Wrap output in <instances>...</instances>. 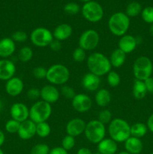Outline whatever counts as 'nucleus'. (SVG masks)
<instances>
[{
  "label": "nucleus",
  "instance_id": "nucleus-1",
  "mask_svg": "<svg viewBox=\"0 0 153 154\" xmlns=\"http://www.w3.org/2000/svg\"><path fill=\"white\" fill-rule=\"evenodd\" d=\"M87 67L89 72L99 77L109 73L112 69L109 58L102 53L95 52L87 58Z\"/></svg>",
  "mask_w": 153,
  "mask_h": 154
},
{
  "label": "nucleus",
  "instance_id": "nucleus-2",
  "mask_svg": "<svg viewBox=\"0 0 153 154\" xmlns=\"http://www.w3.org/2000/svg\"><path fill=\"white\" fill-rule=\"evenodd\" d=\"M108 132L110 138L116 142H124L130 137V126L122 118L112 119L108 126Z\"/></svg>",
  "mask_w": 153,
  "mask_h": 154
},
{
  "label": "nucleus",
  "instance_id": "nucleus-3",
  "mask_svg": "<svg viewBox=\"0 0 153 154\" xmlns=\"http://www.w3.org/2000/svg\"><path fill=\"white\" fill-rule=\"evenodd\" d=\"M130 17L123 12H116L110 17L108 28L112 35L118 37L124 35L130 27Z\"/></svg>",
  "mask_w": 153,
  "mask_h": 154
},
{
  "label": "nucleus",
  "instance_id": "nucleus-4",
  "mask_svg": "<svg viewBox=\"0 0 153 154\" xmlns=\"http://www.w3.org/2000/svg\"><path fill=\"white\" fill-rule=\"evenodd\" d=\"M70 78V71L62 64H54L47 69L46 78L52 85H63Z\"/></svg>",
  "mask_w": 153,
  "mask_h": 154
},
{
  "label": "nucleus",
  "instance_id": "nucleus-5",
  "mask_svg": "<svg viewBox=\"0 0 153 154\" xmlns=\"http://www.w3.org/2000/svg\"><path fill=\"white\" fill-rule=\"evenodd\" d=\"M52 114V107L50 104L43 100L38 101L29 108V120L34 123L46 122Z\"/></svg>",
  "mask_w": 153,
  "mask_h": 154
},
{
  "label": "nucleus",
  "instance_id": "nucleus-6",
  "mask_svg": "<svg viewBox=\"0 0 153 154\" xmlns=\"http://www.w3.org/2000/svg\"><path fill=\"white\" fill-rule=\"evenodd\" d=\"M106 126L98 120H93L86 123L84 134L89 142L98 144L105 138Z\"/></svg>",
  "mask_w": 153,
  "mask_h": 154
},
{
  "label": "nucleus",
  "instance_id": "nucleus-7",
  "mask_svg": "<svg viewBox=\"0 0 153 154\" xmlns=\"http://www.w3.org/2000/svg\"><path fill=\"white\" fill-rule=\"evenodd\" d=\"M152 62L148 57L142 56L136 59L133 64V74L135 79L146 81L152 76Z\"/></svg>",
  "mask_w": 153,
  "mask_h": 154
},
{
  "label": "nucleus",
  "instance_id": "nucleus-8",
  "mask_svg": "<svg viewBox=\"0 0 153 154\" xmlns=\"http://www.w3.org/2000/svg\"><path fill=\"white\" fill-rule=\"evenodd\" d=\"M54 39L52 32L45 27H38L30 34V41L32 43L38 48H45L49 46Z\"/></svg>",
  "mask_w": 153,
  "mask_h": 154
},
{
  "label": "nucleus",
  "instance_id": "nucleus-9",
  "mask_svg": "<svg viewBox=\"0 0 153 154\" xmlns=\"http://www.w3.org/2000/svg\"><path fill=\"white\" fill-rule=\"evenodd\" d=\"M82 14L83 17L89 22H99L104 16L103 8L97 2H88L82 6Z\"/></svg>",
  "mask_w": 153,
  "mask_h": 154
},
{
  "label": "nucleus",
  "instance_id": "nucleus-10",
  "mask_svg": "<svg viewBox=\"0 0 153 154\" xmlns=\"http://www.w3.org/2000/svg\"><path fill=\"white\" fill-rule=\"evenodd\" d=\"M100 42V35L94 29H87L80 35L78 41L79 47L86 51L95 49Z\"/></svg>",
  "mask_w": 153,
  "mask_h": 154
},
{
  "label": "nucleus",
  "instance_id": "nucleus-11",
  "mask_svg": "<svg viewBox=\"0 0 153 154\" xmlns=\"http://www.w3.org/2000/svg\"><path fill=\"white\" fill-rule=\"evenodd\" d=\"M72 107L79 113H85L89 111L92 106V99L86 94L78 93L72 99Z\"/></svg>",
  "mask_w": 153,
  "mask_h": 154
},
{
  "label": "nucleus",
  "instance_id": "nucleus-12",
  "mask_svg": "<svg viewBox=\"0 0 153 154\" xmlns=\"http://www.w3.org/2000/svg\"><path fill=\"white\" fill-rule=\"evenodd\" d=\"M10 117L13 120L22 123L29 118V109L23 103H14L10 109Z\"/></svg>",
  "mask_w": 153,
  "mask_h": 154
},
{
  "label": "nucleus",
  "instance_id": "nucleus-13",
  "mask_svg": "<svg viewBox=\"0 0 153 154\" xmlns=\"http://www.w3.org/2000/svg\"><path fill=\"white\" fill-rule=\"evenodd\" d=\"M86 125V123L81 118L71 119L68 122L67 125H66L65 130L67 135L73 136L74 138L82 135L85 131Z\"/></svg>",
  "mask_w": 153,
  "mask_h": 154
},
{
  "label": "nucleus",
  "instance_id": "nucleus-14",
  "mask_svg": "<svg viewBox=\"0 0 153 154\" xmlns=\"http://www.w3.org/2000/svg\"><path fill=\"white\" fill-rule=\"evenodd\" d=\"M60 97V93L58 89L52 84H48L40 89V98L47 103H56Z\"/></svg>",
  "mask_w": 153,
  "mask_h": 154
},
{
  "label": "nucleus",
  "instance_id": "nucleus-15",
  "mask_svg": "<svg viewBox=\"0 0 153 154\" xmlns=\"http://www.w3.org/2000/svg\"><path fill=\"white\" fill-rule=\"evenodd\" d=\"M100 83H101L100 77L94 75L91 72H88L84 75L81 81L82 87L89 92L98 91L100 88Z\"/></svg>",
  "mask_w": 153,
  "mask_h": 154
},
{
  "label": "nucleus",
  "instance_id": "nucleus-16",
  "mask_svg": "<svg viewBox=\"0 0 153 154\" xmlns=\"http://www.w3.org/2000/svg\"><path fill=\"white\" fill-rule=\"evenodd\" d=\"M17 134L21 139H31L36 135V123H34L29 119L22 122L20 123Z\"/></svg>",
  "mask_w": 153,
  "mask_h": 154
},
{
  "label": "nucleus",
  "instance_id": "nucleus-17",
  "mask_svg": "<svg viewBox=\"0 0 153 154\" xmlns=\"http://www.w3.org/2000/svg\"><path fill=\"white\" fill-rule=\"evenodd\" d=\"M137 39L131 35L125 34L120 37L118 42V48L124 54H130L136 49L137 46Z\"/></svg>",
  "mask_w": 153,
  "mask_h": 154
},
{
  "label": "nucleus",
  "instance_id": "nucleus-18",
  "mask_svg": "<svg viewBox=\"0 0 153 154\" xmlns=\"http://www.w3.org/2000/svg\"><path fill=\"white\" fill-rule=\"evenodd\" d=\"M24 89V84L22 79L17 77H14L7 81L5 84V90L9 96L16 97L21 94Z\"/></svg>",
  "mask_w": 153,
  "mask_h": 154
},
{
  "label": "nucleus",
  "instance_id": "nucleus-19",
  "mask_svg": "<svg viewBox=\"0 0 153 154\" xmlns=\"http://www.w3.org/2000/svg\"><path fill=\"white\" fill-rule=\"evenodd\" d=\"M16 72L14 63L8 60H0V80L8 81L14 78Z\"/></svg>",
  "mask_w": 153,
  "mask_h": 154
},
{
  "label": "nucleus",
  "instance_id": "nucleus-20",
  "mask_svg": "<svg viewBox=\"0 0 153 154\" xmlns=\"http://www.w3.org/2000/svg\"><path fill=\"white\" fill-rule=\"evenodd\" d=\"M73 33L71 26L68 23H61L57 26L53 30L52 35L54 39L62 42L68 39Z\"/></svg>",
  "mask_w": 153,
  "mask_h": 154
},
{
  "label": "nucleus",
  "instance_id": "nucleus-21",
  "mask_svg": "<svg viewBox=\"0 0 153 154\" xmlns=\"http://www.w3.org/2000/svg\"><path fill=\"white\" fill-rule=\"evenodd\" d=\"M118 150V143L112 138H104L98 144V152L101 154H116Z\"/></svg>",
  "mask_w": 153,
  "mask_h": 154
},
{
  "label": "nucleus",
  "instance_id": "nucleus-22",
  "mask_svg": "<svg viewBox=\"0 0 153 154\" xmlns=\"http://www.w3.org/2000/svg\"><path fill=\"white\" fill-rule=\"evenodd\" d=\"M15 42L11 38H4L0 40V57L8 58L14 53Z\"/></svg>",
  "mask_w": 153,
  "mask_h": 154
},
{
  "label": "nucleus",
  "instance_id": "nucleus-23",
  "mask_svg": "<svg viewBox=\"0 0 153 154\" xmlns=\"http://www.w3.org/2000/svg\"><path fill=\"white\" fill-rule=\"evenodd\" d=\"M124 143L125 151L130 154H140L143 149V144L140 138L130 136Z\"/></svg>",
  "mask_w": 153,
  "mask_h": 154
},
{
  "label": "nucleus",
  "instance_id": "nucleus-24",
  "mask_svg": "<svg viewBox=\"0 0 153 154\" xmlns=\"http://www.w3.org/2000/svg\"><path fill=\"white\" fill-rule=\"evenodd\" d=\"M112 96H111L110 93L106 89H99L96 92L95 96H94V100H95L96 104L99 107H106L110 103Z\"/></svg>",
  "mask_w": 153,
  "mask_h": 154
},
{
  "label": "nucleus",
  "instance_id": "nucleus-25",
  "mask_svg": "<svg viewBox=\"0 0 153 154\" xmlns=\"http://www.w3.org/2000/svg\"><path fill=\"white\" fill-rule=\"evenodd\" d=\"M109 60L112 67L120 68L124 65V62H125L126 54H124L122 51L117 48L111 53Z\"/></svg>",
  "mask_w": 153,
  "mask_h": 154
},
{
  "label": "nucleus",
  "instance_id": "nucleus-26",
  "mask_svg": "<svg viewBox=\"0 0 153 154\" xmlns=\"http://www.w3.org/2000/svg\"><path fill=\"white\" fill-rule=\"evenodd\" d=\"M133 96L136 99H142L148 93L146 87L145 83L142 81L135 79L133 85Z\"/></svg>",
  "mask_w": 153,
  "mask_h": 154
},
{
  "label": "nucleus",
  "instance_id": "nucleus-27",
  "mask_svg": "<svg viewBox=\"0 0 153 154\" xmlns=\"http://www.w3.org/2000/svg\"><path fill=\"white\" fill-rule=\"evenodd\" d=\"M148 131V127L142 123H136L130 126V136L140 138L145 136Z\"/></svg>",
  "mask_w": 153,
  "mask_h": 154
},
{
  "label": "nucleus",
  "instance_id": "nucleus-28",
  "mask_svg": "<svg viewBox=\"0 0 153 154\" xmlns=\"http://www.w3.org/2000/svg\"><path fill=\"white\" fill-rule=\"evenodd\" d=\"M51 132V127L47 122H43L36 124V135L40 138H46Z\"/></svg>",
  "mask_w": 153,
  "mask_h": 154
},
{
  "label": "nucleus",
  "instance_id": "nucleus-29",
  "mask_svg": "<svg viewBox=\"0 0 153 154\" xmlns=\"http://www.w3.org/2000/svg\"><path fill=\"white\" fill-rule=\"evenodd\" d=\"M142 12V6L139 2H133L128 4L126 8V15L128 17H134Z\"/></svg>",
  "mask_w": 153,
  "mask_h": 154
},
{
  "label": "nucleus",
  "instance_id": "nucleus-30",
  "mask_svg": "<svg viewBox=\"0 0 153 154\" xmlns=\"http://www.w3.org/2000/svg\"><path fill=\"white\" fill-rule=\"evenodd\" d=\"M33 51L29 47L25 46L21 48L18 54V58L22 63H28L32 59Z\"/></svg>",
  "mask_w": 153,
  "mask_h": 154
},
{
  "label": "nucleus",
  "instance_id": "nucleus-31",
  "mask_svg": "<svg viewBox=\"0 0 153 154\" xmlns=\"http://www.w3.org/2000/svg\"><path fill=\"white\" fill-rule=\"evenodd\" d=\"M106 81H107L108 85L111 87H118L121 82V78L119 74L117 73L116 71L111 70L109 73L106 75Z\"/></svg>",
  "mask_w": 153,
  "mask_h": 154
},
{
  "label": "nucleus",
  "instance_id": "nucleus-32",
  "mask_svg": "<svg viewBox=\"0 0 153 154\" xmlns=\"http://www.w3.org/2000/svg\"><path fill=\"white\" fill-rule=\"evenodd\" d=\"M50 150V149L47 144L39 143L33 146L30 151V154H49Z\"/></svg>",
  "mask_w": 153,
  "mask_h": 154
},
{
  "label": "nucleus",
  "instance_id": "nucleus-33",
  "mask_svg": "<svg viewBox=\"0 0 153 154\" xmlns=\"http://www.w3.org/2000/svg\"><path fill=\"white\" fill-rule=\"evenodd\" d=\"M75 144H76V140H75L74 137L67 135L63 138L62 141V147L68 151L74 147Z\"/></svg>",
  "mask_w": 153,
  "mask_h": 154
},
{
  "label": "nucleus",
  "instance_id": "nucleus-34",
  "mask_svg": "<svg viewBox=\"0 0 153 154\" xmlns=\"http://www.w3.org/2000/svg\"><path fill=\"white\" fill-rule=\"evenodd\" d=\"M98 120L102 123L103 124H107L110 123L112 120V115L110 111L107 109H104L100 111L98 114Z\"/></svg>",
  "mask_w": 153,
  "mask_h": 154
},
{
  "label": "nucleus",
  "instance_id": "nucleus-35",
  "mask_svg": "<svg viewBox=\"0 0 153 154\" xmlns=\"http://www.w3.org/2000/svg\"><path fill=\"white\" fill-rule=\"evenodd\" d=\"M142 19L147 23H153V7L148 6L145 8L141 12Z\"/></svg>",
  "mask_w": 153,
  "mask_h": 154
},
{
  "label": "nucleus",
  "instance_id": "nucleus-36",
  "mask_svg": "<svg viewBox=\"0 0 153 154\" xmlns=\"http://www.w3.org/2000/svg\"><path fill=\"white\" fill-rule=\"evenodd\" d=\"M20 126V122L11 119V120H9L8 121H7V123H6L5 129L8 133H17L18 130H19Z\"/></svg>",
  "mask_w": 153,
  "mask_h": 154
},
{
  "label": "nucleus",
  "instance_id": "nucleus-37",
  "mask_svg": "<svg viewBox=\"0 0 153 154\" xmlns=\"http://www.w3.org/2000/svg\"><path fill=\"white\" fill-rule=\"evenodd\" d=\"M73 60L76 63H82L86 58V51L83 49L80 48V47L75 48L74 51H73Z\"/></svg>",
  "mask_w": 153,
  "mask_h": 154
},
{
  "label": "nucleus",
  "instance_id": "nucleus-38",
  "mask_svg": "<svg viewBox=\"0 0 153 154\" xmlns=\"http://www.w3.org/2000/svg\"><path fill=\"white\" fill-rule=\"evenodd\" d=\"M28 35L26 32L24 31H16L12 34L11 38L14 42H18V43H23L26 42L28 39Z\"/></svg>",
  "mask_w": 153,
  "mask_h": 154
},
{
  "label": "nucleus",
  "instance_id": "nucleus-39",
  "mask_svg": "<svg viewBox=\"0 0 153 154\" xmlns=\"http://www.w3.org/2000/svg\"><path fill=\"white\" fill-rule=\"evenodd\" d=\"M47 69L43 66H37L32 71V74L36 79L43 80L46 79Z\"/></svg>",
  "mask_w": 153,
  "mask_h": 154
},
{
  "label": "nucleus",
  "instance_id": "nucleus-40",
  "mask_svg": "<svg viewBox=\"0 0 153 154\" xmlns=\"http://www.w3.org/2000/svg\"><path fill=\"white\" fill-rule=\"evenodd\" d=\"M80 10L79 5L74 2H69L64 5V11L66 14L70 15H74L77 14Z\"/></svg>",
  "mask_w": 153,
  "mask_h": 154
},
{
  "label": "nucleus",
  "instance_id": "nucleus-41",
  "mask_svg": "<svg viewBox=\"0 0 153 154\" xmlns=\"http://www.w3.org/2000/svg\"><path fill=\"white\" fill-rule=\"evenodd\" d=\"M62 94L68 99H73L74 97L76 96V92H75L74 89L72 87H69V86H63L61 89Z\"/></svg>",
  "mask_w": 153,
  "mask_h": 154
},
{
  "label": "nucleus",
  "instance_id": "nucleus-42",
  "mask_svg": "<svg viewBox=\"0 0 153 154\" xmlns=\"http://www.w3.org/2000/svg\"><path fill=\"white\" fill-rule=\"evenodd\" d=\"M27 97L28 99H32V100H35L38 98L40 97V90L38 88H33L29 89L27 92Z\"/></svg>",
  "mask_w": 153,
  "mask_h": 154
},
{
  "label": "nucleus",
  "instance_id": "nucleus-43",
  "mask_svg": "<svg viewBox=\"0 0 153 154\" xmlns=\"http://www.w3.org/2000/svg\"><path fill=\"white\" fill-rule=\"evenodd\" d=\"M50 48L52 51H58L62 49V42L56 40V39H53V40L51 42V43L49 45Z\"/></svg>",
  "mask_w": 153,
  "mask_h": 154
},
{
  "label": "nucleus",
  "instance_id": "nucleus-44",
  "mask_svg": "<svg viewBox=\"0 0 153 154\" xmlns=\"http://www.w3.org/2000/svg\"><path fill=\"white\" fill-rule=\"evenodd\" d=\"M144 83H145L147 92L150 93H153V78L150 77L148 79L144 81Z\"/></svg>",
  "mask_w": 153,
  "mask_h": 154
},
{
  "label": "nucleus",
  "instance_id": "nucleus-45",
  "mask_svg": "<svg viewBox=\"0 0 153 154\" xmlns=\"http://www.w3.org/2000/svg\"><path fill=\"white\" fill-rule=\"evenodd\" d=\"M49 154H68V151L62 147H56L50 150Z\"/></svg>",
  "mask_w": 153,
  "mask_h": 154
},
{
  "label": "nucleus",
  "instance_id": "nucleus-46",
  "mask_svg": "<svg viewBox=\"0 0 153 154\" xmlns=\"http://www.w3.org/2000/svg\"><path fill=\"white\" fill-rule=\"evenodd\" d=\"M146 126L148 127V129L149 131H151L153 133V113L149 116L148 120H147Z\"/></svg>",
  "mask_w": 153,
  "mask_h": 154
},
{
  "label": "nucleus",
  "instance_id": "nucleus-47",
  "mask_svg": "<svg viewBox=\"0 0 153 154\" xmlns=\"http://www.w3.org/2000/svg\"><path fill=\"white\" fill-rule=\"evenodd\" d=\"M76 154H93L91 150L87 147H81L77 150Z\"/></svg>",
  "mask_w": 153,
  "mask_h": 154
},
{
  "label": "nucleus",
  "instance_id": "nucleus-48",
  "mask_svg": "<svg viewBox=\"0 0 153 154\" xmlns=\"http://www.w3.org/2000/svg\"><path fill=\"white\" fill-rule=\"evenodd\" d=\"M4 141H5V136H4V132L0 130V147L4 144Z\"/></svg>",
  "mask_w": 153,
  "mask_h": 154
},
{
  "label": "nucleus",
  "instance_id": "nucleus-49",
  "mask_svg": "<svg viewBox=\"0 0 153 154\" xmlns=\"http://www.w3.org/2000/svg\"><path fill=\"white\" fill-rule=\"evenodd\" d=\"M149 32L150 34L152 35L153 36V23L151 24V26H150V28H149Z\"/></svg>",
  "mask_w": 153,
  "mask_h": 154
},
{
  "label": "nucleus",
  "instance_id": "nucleus-50",
  "mask_svg": "<svg viewBox=\"0 0 153 154\" xmlns=\"http://www.w3.org/2000/svg\"><path fill=\"white\" fill-rule=\"evenodd\" d=\"M118 154H130V153H129L128 152H127V151H125V150H124V151L119 152V153H118Z\"/></svg>",
  "mask_w": 153,
  "mask_h": 154
},
{
  "label": "nucleus",
  "instance_id": "nucleus-51",
  "mask_svg": "<svg viewBox=\"0 0 153 154\" xmlns=\"http://www.w3.org/2000/svg\"><path fill=\"white\" fill-rule=\"evenodd\" d=\"M81 2H85V3H86V2H91L92 0H80Z\"/></svg>",
  "mask_w": 153,
  "mask_h": 154
},
{
  "label": "nucleus",
  "instance_id": "nucleus-52",
  "mask_svg": "<svg viewBox=\"0 0 153 154\" xmlns=\"http://www.w3.org/2000/svg\"><path fill=\"white\" fill-rule=\"evenodd\" d=\"M0 154H4V152H3L2 150H1V149H0Z\"/></svg>",
  "mask_w": 153,
  "mask_h": 154
},
{
  "label": "nucleus",
  "instance_id": "nucleus-53",
  "mask_svg": "<svg viewBox=\"0 0 153 154\" xmlns=\"http://www.w3.org/2000/svg\"><path fill=\"white\" fill-rule=\"evenodd\" d=\"M93 154H101V153H98V152H97V153H93Z\"/></svg>",
  "mask_w": 153,
  "mask_h": 154
},
{
  "label": "nucleus",
  "instance_id": "nucleus-54",
  "mask_svg": "<svg viewBox=\"0 0 153 154\" xmlns=\"http://www.w3.org/2000/svg\"><path fill=\"white\" fill-rule=\"evenodd\" d=\"M150 154H153V153H150Z\"/></svg>",
  "mask_w": 153,
  "mask_h": 154
}]
</instances>
